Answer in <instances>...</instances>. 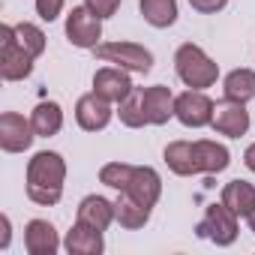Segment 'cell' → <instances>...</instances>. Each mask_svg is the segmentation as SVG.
Masks as SVG:
<instances>
[{"label":"cell","mask_w":255,"mask_h":255,"mask_svg":"<svg viewBox=\"0 0 255 255\" xmlns=\"http://www.w3.org/2000/svg\"><path fill=\"white\" fill-rule=\"evenodd\" d=\"M66 162L54 150H39L27 162V198L42 207H54L63 195Z\"/></svg>","instance_id":"obj_1"},{"label":"cell","mask_w":255,"mask_h":255,"mask_svg":"<svg viewBox=\"0 0 255 255\" xmlns=\"http://www.w3.org/2000/svg\"><path fill=\"white\" fill-rule=\"evenodd\" d=\"M120 192H129L135 201H141V204L153 207V204L159 201V195H162V177H159V171H156V168H150V165H135L129 186L120 189Z\"/></svg>","instance_id":"obj_13"},{"label":"cell","mask_w":255,"mask_h":255,"mask_svg":"<svg viewBox=\"0 0 255 255\" xmlns=\"http://www.w3.org/2000/svg\"><path fill=\"white\" fill-rule=\"evenodd\" d=\"M33 60L36 57H30L18 45L12 24L0 27V75H3V81H24L33 72Z\"/></svg>","instance_id":"obj_3"},{"label":"cell","mask_w":255,"mask_h":255,"mask_svg":"<svg viewBox=\"0 0 255 255\" xmlns=\"http://www.w3.org/2000/svg\"><path fill=\"white\" fill-rule=\"evenodd\" d=\"M75 219H81V222H87V225L105 231V228L117 219V207H114V201H108V198H102V195H87V198H81Z\"/></svg>","instance_id":"obj_17"},{"label":"cell","mask_w":255,"mask_h":255,"mask_svg":"<svg viewBox=\"0 0 255 255\" xmlns=\"http://www.w3.org/2000/svg\"><path fill=\"white\" fill-rule=\"evenodd\" d=\"M66 39L75 48H96L102 39V18L93 15L87 6H75L66 15Z\"/></svg>","instance_id":"obj_8"},{"label":"cell","mask_w":255,"mask_h":255,"mask_svg":"<svg viewBox=\"0 0 255 255\" xmlns=\"http://www.w3.org/2000/svg\"><path fill=\"white\" fill-rule=\"evenodd\" d=\"M192 147H195L198 174H219V171H225V168H228V162H231L228 147H222V144H216V141L198 138V141H192Z\"/></svg>","instance_id":"obj_18"},{"label":"cell","mask_w":255,"mask_h":255,"mask_svg":"<svg viewBox=\"0 0 255 255\" xmlns=\"http://www.w3.org/2000/svg\"><path fill=\"white\" fill-rule=\"evenodd\" d=\"M117 117H120V123H123V126H129V129H141V126H147L141 87H135V90L126 96L123 102H117Z\"/></svg>","instance_id":"obj_24"},{"label":"cell","mask_w":255,"mask_h":255,"mask_svg":"<svg viewBox=\"0 0 255 255\" xmlns=\"http://www.w3.org/2000/svg\"><path fill=\"white\" fill-rule=\"evenodd\" d=\"M30 123H33V132L36 138H51L63 129V108L57 102H39L30 114Z\"/></svg>","instance_id":"obj_20"},{"label":"cell","mask_w":255,"mask_h":255,"mask_svg":"<svg viewBox=\"0 0 255 255\" xmlns=\"http://www.w3.org/2000/svg\"><path fill=\"white\" fill-rule=\"evenodd\" d=\"M114 207H117V222H120L123 228H129V231L144 228V225L150 222V210H153V207L135 201L129 192H120L117 201H114Z\"/></svg>","instance_id":"obj_19"},{"label":"cell","mask_w":255,"mask_h":255,"mask_svg":"<svg viewBox=\"0 0 255 255\" xmlns=\"http://www.w3.org/2000/svg\"><path fill=\"white\" fill-rule=\"evenodd\" d=\"M210 126H213L219 135H225V138H240V135H246V129H249V111L243 108V102L222 99V102H216V108H213Z\"/></svg>","instance_id":"obj_10"},{"label":"cell","mask_w":255,"mask_h":255,"mask_svg":"<svg viewBox=\"0 0 255 255\" xmlns=\"http://www.w3.org/2000/svg\"><path fill=\"white\" fill-rule=\"evenodd\" d=\"M141 99H144V114L150 126H165L174 117V93L165 84L141 87Z\"/></svg>","instance_id":"obj_12"},{"label":"cell","mask_w":255,"mask_h":255,"mask_svg":"<svg viewBox=\"0 0 255 255\" xmlns=\"http://www.w3.org/2000/svg\"><path fill=\"white\" fill-rule=\"evenodd\" d=\"M36 132H33V123L18 114V111H3L0 114V147L3 153H24L33 144Z\"/></svg>","instance_id":"obj_7"},{"label":"cell","mask_w":255,"mask_h":255,"mask_svg":"<svg viewBox=\"0 0 255 255\" xmlns=\"http://www.w3.org/2000/svg\"><path fill=\"white\" fill-rule=\"evenodd\" d=\"M135 87H132V78H129V69H120V66H102L96 69L93 75V93H99L102 99L108 102H123Z\"/></svg>","instance_id":"obj_11"},{"label":"cell","mask_w":255,"mask_h":255,"mask_svg":"<svg viewBox=\"0 0 255 255\" xmlns=\"http://www.w3.org/2000/svg\"><path fill=\"white\" fill-rule=\"evenodd\" d=\"M96 57L105 60V63H114L120 69H129V72H150L153 69V54L150 48L138 45V42H99L96 48Z\"/></svg>","instance_id":"obj_4"},{"label":"cell","mask_w":255,"mask_h":255,"mask_svg":"<svg viewBox=\"0 0 255 255\" xmlns=\"http://www.w3.org/2000/svg\"><path fill=\"white\" fill-rule=\"evenodd\" d=\"M219 201H222L231 213H237L240 219H249V216L255 213V186L246 183V180H231V183L222 186Z\"/></svg>","instance_id":"obj_16"},{"label":"cell","mask_w":255,"mask_h":255,"mask_svg":"<svg viewBox=\"0 0 255 255\" xmlns=\"http://www.w3.org/2000/svg\"><path fill=\"white\" fill-rule=\"evenodd\" d=\"M63 3H66V0H36V15L42 21H54V18H60Z\"/></svg>","instance_id":"obj_27"},{"label":"cell","mask_w":255,"mask_h":255,"mask_svg":"<svg viewBox=\"0 0 255 255\" xmlns=\"http://www.w3.org/2000/svg\"><path fill=\"white\" fill-rule=\"evenodd\" d=\"M174 69H177V78L192 87V90H204V87H213L216 78H219V66L204 54L201 45L195 42H183L174 54Z\"/></svg>","instance_id":"obj_2"},{"label":"cell","mask_w":255,"mask_h":255,"mask_svg":"<svg viewBox=\"0 0 255 255\" xmlns=\"http://www.w3.org/2000/svg\"><path fill=\"white\" fill-rule=\"evenodd\" d=\"M237 213H231L222 201L219 204H210L207 210H204V219L198 222V237H204V240H210V243H216V246H231L234 240H237Z\"/></svg>","instance_id":"obj_5"},{"label":"cell","mask_w":255,"mask_h":255,"mask_svg":"<svg viewBox=\"0 0 255 255\" xmlns=\"http://www.w3.org/2000/svg\"><path fill=\"white\" fill-rule=\"evenodd\" d=\"M162 156H165V165H168L177 177H192V174H198V162H195V147H192V141H171Z\"/></svg>","instance_id":"obj_21"},{"label":"cell","mask_w":255,"mask_h":255,"mask_svg":"<svg viewBox=\"0 0 255 255\" xmlns=\"http://www.w3.org/2000/svg\"><path fill=\"white\" fill-rule=\"evenodd\" d=\"M66 252L69 255H99L105 249V240H102V231L75 219V225L66 231V240H63Z\"/></svg>","instance_id":"obj_15"},{"label":"cell","mask_w":255,"mask_h":255,"mask_svg":"<svg viewBox=\"0 0 255 255\" xmlns=\"http://www.w3.org/2000/svg\"><path fill=\"white\" fill-rule=\"evenodd\" d=\"M249 231H252V234H255V213H252V216H249Z\"/></svg>","instance_id":"obj_32"},{"label":"cell","mask_w":255,"mask_h":255,"mask_svg":"<svg viewBox=\"0 0 255 255\" xmlns=\"http://www.w3.org/2000/svg\"><path fill=\"white\" fill-rule=\"evenodd\" d=\"M144 21L156 30H165L177 21V0H138Z\"/></svg>","instance_id":"obj_22"},{"label":"cell","mask_w":255,"mask_h":255,"mask_svg":"<svg viewBox=\"0 0 255 255\" xmlns=\"http://www.w3.org/2000/svg\"><path fill=\"white\" fill-rule=\"evenodd\" d=\"M24 249L30 255H54L60 249L57 228L48 219H30L24 228Z\"/></svg>","instance_id":"obj_14"},{"label":"cell","mask_w":255,"mask_h":255,"mask_svg":"<svg viewBox=\"0 0 255 255\" xmlns=\"http://www.w3.org/2000/svg\"><path fill=\"white\" fill-rule=\"evenodd\" d=\"M84 6L99 18H111L120 9V0H84Z\"/></svg>","instance_id":"obj_28"},{"label":"cell","mask_w":255,"mask_h":255,"mask_svg":"<svg viewBox=\"0 0 255 255\" xmlns=\"http://www.w3.org/2000/svg\"><path fill=\"white\" fill-rule=\"evenodd\" d=\"M222 93L231 102H249L255 96V72L252 69H231L222 81Z\"/></svg>","instance_id":"obj_23"},{"label":"cell","mask_w":255,"mask_h":255,"mask_svg":"<svg viewBox=\"0 0 255 255\" xmlns=\"http://www.w3.org/2000/svg\"><path fill=\"white\" fill-rule=\"evenodd\" d=\"M0 225H3V237H0V249H6V246H9V234H12V228H9V216H0Z\"/></svg>","instance_id":"obj_30"},{"label":"cell","mask_w":255,"mask_h":255,"mask_svg":"<svg viewBox=\"0 0 255 255\" xmlns=\"http://www.w3.org/2000/svg\"><path fill=\"white\" fill-rule=\"evenodd\" d=\"M213 108L216 102L204 93V90H186L180 96H174V117L189 126V129H201V126H207L213 120Z\"/></svg>","instance_id":"obj_6"},{"label":"cell","mask_w":255,"mask_h":255,"mask_svg":"<svg viewBox=\"0 0 255 255\" xmlns=\"http://www.w3.org/2000/svg\"><path fill=\"white\" fill-rule=\"evenodd\" d=\"M111 102L108 99H102L99 93H84V96H78V102H75V120H78V126L84 132H102L105 126L111 123Z\"/></svg>","instance_id":"obj_9"},{"label":"cell","mask_w":255,"mask_h":255,"mask_svg":"<svg viewBox=\"0 0 255 255\" xmlns=\"http://www.w3.org/2000/svg\"><path fill=\"white\" fill-rule=\"evenodd\" d=\"M189 6L201 15H216L228 6V0H189Z\"/></svg>","instance_id":"obj_29"},{"label":"cell","mask_w":255,"mask_h":255,"mask_svg":"<svg viewBox=\"0 0 255 255\" xmlns=\"http://www.w3.org/2000/svg\"><path fill=\"white\" fill-rule=\"evenodd\" d=\"M243 165H246V168H249V171L255 174V141H252V144L246 147V153H243Z\"/></svg>","instance_id":"obj_31"},{"label":"cell","mask_w":255,"mask_h":255,"mask_svg":"<svg viewBox=\"0 0 255 255\" xmlns=\"http://www.w3.org/2000/svg\"><path fill=\"white\" fill-rule=\"evenodd\" d=\"M132 171H135V165H129V162H108V165L99 168V183H105V186L120 192V189L129 186Z\"/></svg>","instance_id":"obj_25"},{"label":"cell","mask_w":255,"mask_h":255,"mask_svg":"<svg viewBox=\"0 0 255 255\" xmlns=\"http://www.w3.org/2000/svg\"><path fill=\"white\" fill-rule=\"evenodd\" d=\"M15 36H18V45H21L30 57H42V51H45V33H42L36 24H30V21L15 24Z\"/></svg>","instance_id":"obj_26"}]
</instances>
